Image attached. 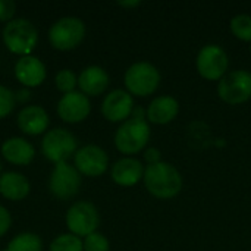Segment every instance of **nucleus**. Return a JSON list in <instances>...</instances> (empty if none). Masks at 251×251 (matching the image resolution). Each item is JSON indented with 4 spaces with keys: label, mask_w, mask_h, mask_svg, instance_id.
<instances>
[{
    "label": "nucleus",
    "mask_w": 251,
    "mask_h": 251,
    "mask_svg": "<svg viewBox=\"0 0 251 251\" xmlns=\"http://www.w3.org/2000/svg\"><path fill=\"white\" fill-rule=\"evenodd\" d=\"M143 181L147 191L159 200H171L176 197L184 185L181 172L166 162L149 165L144 171Z\"/></svg>",
    "instance_id": "f257e3e1"
},
{
    "label": "nucleus",
    "mask_w": 251,
    "mask_h": 251,
    "mask_svg": "<svg viewBox=\"0 0 251 251\" xmlns=\"http://www.w3.org/2000/svg\"><path fill=\"white\" fill-rule=\"evenodd\" d=\"M150 140V126L146 119L129 118L116 129L115 146L124 154H137L143 151Z\"/></svg>",
    "instance_id": "f03ea898"
},
{
    "label": "nucleus",
    "mask_w": 251,
    "mask_h": 251,
    "mask_svg": "<svg viewBox=\"0 0 251 251\" xmlns=\"http://www.w3.org/2000/svg\"><path fill=\"white\" fill-rule=\"evenodd\" d=\"M160 72L159 69L146 60H140L132 63L125 72V85L129 94L146 97L153 94L160 84Z\"/></svg>",
    "instance_id": "7ed1b4c3"
},
{
    "label": "nucleus",
    "mask_w": 251,
    "mask_h": 251,
    "mask_svg": "<svg viewBox=\"0 0 251 251\" xmlns=\"http://www.w3.org/2000/svg\"><path fill=\"white\" fill-rule=\"evenodd\" d=\"M37 40L38 32L34 24L24 18L12 19L3 29V41L6 47L16 54L28 56L35 47Z\"/></svg>",
    "instance_id": "20e7f679"
},
{
    "label": "nucleus",
    "mask_w": 251,
    "mask_h": 251,
    "mask_svg": "<svg viewBox=\"0 0 251 251\" xmlns=\"http://www.w3.org/2000/svg\"><path fill=\"white\" fill-rule=\"evenodd\" d=\"M218 94L231 106L249 101L251 99V72L246 69L226 72L218 84Z\"/></svg>",
    "instance_id": "39448f33"
},
{
    "label": "nucleus",
    "mask_w": 251,
    "mask_h": 251,
    "mask_svg": "<svg viewBox=\"0 0 251 251\" xmlns=\"http://www.w3.org/2000/svg\"><path fill=\"white\" fill-rule=\"evenodd\" d=\"M196 66L201 78L207 81H221L226 75L229 59L221 46L206 44L197 54Z\"/></svg>",
    "instance_id": "423d86ee"
},
{
    "label": "nucleus",
    "mask_w": 251,
    "mask_h": 251,
    "mask_svg": "<svg viewBox=\"0 0 251 251\" xmlns=\"http://www.w3.org/2000/svg\"><path fill=\"white\" fill-rule=\"evenodd\" d=\"M85 37V25L79 18L65 16L56 21L50 31L49 40L59 50H71L76 47Z\"/></svg>",
    "instance_id": "0eeeda50"
},
{
    "label": "nucleus",
    "mask_w": 251,
    "mask_h": 251,
    "mask_svg": "<svg viewBox=\"0 0 251 251\" xmlns=\"http://www.w3.org/2000/svg\"><path fill=\"white\" fill-rule=\"evenodd\" d=\"M100 216L93 203L78 201L72 204L66 213V225L76 237H88L99 228Z\"/></svg>",
    "instance_id": "6e6552de"
},
{
    "label": "nucleus",
    "mask_w": 251,
    "mask_h": 251,
    "mask_svg": "<svg viewBox=\"0 0 251 251\" xmlns=\"http://www.w3.org/2000/svg\"><path fill=\"white\" fill-rule=\"evenodd\" d=\"M41 150L49 160L60 163L76 151V138L63 128H54L44 135Z\"/></svg>",
    "instance_id": "1a4fd4ad"
},
{
    "label": "nucleus",
    "mask_w": 251,
    "mask_h": 251,
    "mask_svg": "<svg viewBox=\"0 0 251 251\" xmlns=\"http://www.w3.org/2000/svg\"><path fill=\"white\" fill-rule=\"evenodd\" d=\"M50 191L60 200H68L74 197L81 187V175L76 168L68 165L66 162L56 163L50 181Z\"/></svg>",
    "instance_id": "9d476101"
},
{
    "label": "nucleus",
    "mask_w": 251,
    "mask_h": 251,
    "mask_svg": "<svg viewBox=\"0 0 251 251\" xmlns=\"http://www.w3.org/2000/svg\"><path fill=\"white\" fill-rule=\"evenodd\" d=\"M75 165L78 172L87 176H100L106 172L109 157L99 146H85L75 153Z\"/></svg>",
    "instance_id": "9b49d317"
},
{
    "label": "nucleus",
    "mask_w": 251,
    "mask_h": 251,
    "mask_svg": "<svg viewBox=\"0 0 251 251\" xmlns=\"http://www.w3.org/2000/svg\"><path fill=\"white\" fill-rule=\"evenodd\" d=\"M91 110L88 97L82 91H71L63 94L57 103V115L69 124L84 121Z\"/></svg>",
    "instance_id": "f8f14e48"
},
{
    "label": "nucleus",
    "mask_w": 251,
    "mask_h": 251,
    "mask_svg": "<svg viewBox=\"0 0 251 251\" xmlns=\"http://www.w3.org/2000/svg\"><path fill=\"white\" fill-rule=\"evenodd\" d=\"M134 107L132 96L128 91L113 90L104 97L101 103V113L110 122H125L132 115Z\"/></svg>",
    "instance_id": "ddd939ff"
},
{
    "label": "nucleus",
    "mask_w": 251,
    "mask_h": 251,
    "mask_svg": "<svg viewBox=\"0 0 251 251\" xmlns=\"http://www.w3.org/2000/svg\"><path fill=\"white\" fill-rule=\"evenodd\" d=\"M144 171L138 159L124 157L112 166V179L121 187H132L144 178Z\"/></svg>",
    "instance_id": "4468645a"
},
{
    "label": "nucleus",
    "mask_w": 251,
    "mask_h": 251,
    "mask_svg": "<svg viewBox=\"0 0 251 251\" xmlns=\"http://www.w3.org/2000/svg\"><path fill=\"white\" fill-rule=\"evenodd\" d=\"M15 75L26 87H37L46 78V66L35 56H22L15 65Z\"/></svg>",
    "instance_id": "2eb2a0df"
},
{
    "label": "nucleus",
    "mask_w": 251,
    "mask_h": 251,
    "mask_svg": "<svg viewBox=\"0 0 251 251\" xmlns=\"http://www.w3.org/2000/svg\"><path fill=\"white\" fill-rule=\"evenodd\" d=\"M179 113V103L172 96L156 97L147 107V119L157 125L172 122Z\"/></svg>",
    "instance_id": "dca6fc26"
},
{
    "label": "nucleus",
    "mask_w": 251,
    "mask_h": 251,
    "mask_svg": "<svg viewBox=\"0 0 251 251\" xmlns=\"http://www.w3.org/2000/svg\"><path fill=\"white\" fill-rule=\"evenodd\" d=\"M78 85L85 96H99L107 88L109 75L101 66L91 65L79 74Z\"/></svg>",
    "instance_id": "f3484780"
},
{
    "label": "nucleus",
    "mask_w": 251,
    "mask_h": 251,
    "mask_svg": "<svg viewBox=\"0 0 251 251\" xmlns=\"http://www.w3.org/2000/svg\"><path fill=\"white\" fill-rule=\"evenodd\" d=\"M18 125L25 134L37 135L49 126V115L41 106H26L18 115Z\"/></svg>",
    "instance_id": "a211bd4d"
},
{
    "label": "nucleus",
    "mask_w": 251,
    "mask_h": 251,
    "mask_svg": "<svg viewBox=\"0 0 251 251\" xmlns=\"http://www.w3.org/2000/svg\"><path fill=\"white\" fill-rule=\"evenodd\" d=\"M1 154L4 159L13 165H28L32 162L35 151L31 143L21 137H13L9 138L3 143L1 146Z\"/></svg>",
    "instance_id": "6ab92c4d"
},
{
    "label": "nucleus",
    "mask_w": 251,
    "mask_h": 251,
    "mask_svg": "<svg viewBox=\"0 0 251 251\" xmlns=\"http://www.w3.org/2000/svg\"><path fill=\"white\" fill-rule=\"evenodd\" d=\"M29 193L28 179L18 172H6L0 176V194L9 200H22Z\"/></svg>",
    "instance_id": "aec40b11"
},
{
    "label": "nucleus",
    "mask_w": 251,
    "mask_h": 251,
    "mask_svg": "<svg viewBox=\"0 0 251 251\" xmlns=\"http://www.w3.org/2000/svg\"><path fill=\"white\" fill-rule=\"evenodd\" d=\"M6 251H43V243L38 235L22 232L9 243Z\"/></svg>",
    "instance_id": "412c9836"
},
{
    "label": "nucleus",
    "mask_w": 251,
    "mask_h": 251,
    "mask_svg": "<svg viewBox=\"0 0 251 251\" xmlns=\"http://www.w3.org/2000/svg\"><path fill=\"white\" fill-rule=\"evenodd\" d=\"M231 32L241 41L251 43V16L247 13L235 15L229 22Z\"/></svg>",
    "instance_id": "4be33fe9"
},
{
    "label": "nucleus",
    "mask_w": 251,
    "mask_h": 251,
    "mask_svg": "<svg viewBox=\"0 0 251 251\" xmlns=\"http://www.w3.org/2000/svg\"><path fill=\"white\" fill-rule=\"evenodd\" d=\"M50 251H84V243L74 234H63L53 240Z\"/></svg>",
    "instance_id": "5701e85b"
},
{
    "label": "nucleus",
    "mask_w": 251,
    "mask_h": 251,
    "mask_svg": "<svg viewBox=\"0 0 251 251\" xmlns=\"http://www.w3.org/2000/svg\"><path fill=\"white\" fill-rule=\"evenodd\" d=\"M76 84H78V79H76L75 74L71 69H62L60 72H57V75H56V87L62 93L66 94V93L74 91Z\"/></svg>",
    "instance_id": "b1692460"
},
{
    "label": "nucleus",
    "mask_w": 251,
    "mask_h": 251,
    "mask_svg": "<svg viewBox=\"0 0 251 251\" xmlns=\"http://www.w3.org/2000/svg\"><path fill=\"white\" fill-rule=\"evenodd\" d=\"M110 246L107 238L100 232H93L84 240V251H109Z\"/></svg>",
    "instance_id": "393cba45"
},
{
    "label": "nucleus",
    "mask_w": 251,
    "mask_h": 251,
    "mask_svg": "<svg viewBox=\"0 0 251 251\" xmlns=\"http://www.w3.org/2000/svg\"><path fill=\"white\" fill-rule=\"evenodd\" d=\"M15 94L7 88L0 85V118L7 116L15 107Z\"/></svg>",
    "instance_id": "a878e982"
},
{
    "label": "nucleus",
    "mask_w": 251,
    "mask_h": 251,
    "mask_svg": "<svg viewBox=\"0 0 251 251\" xmlns=\"http://www.w3.org/2000/svg\"><path fill=\"white\" fill-rule=\"evenodd\" d=\"M15 1L12 0H0V21H9L15 13Z\"/></svg>",
    "instance_id": "bb28decb"
},
{
    "label": "nucleus",
    "mask_w": 251,
    "mask_h": 251,
    "mask_svg": "<svg viewBox=\"0 0 251 251\" xmlns=\"http://www.w3.org/2000/svg\"><path fill=\"white\" fill-rule=\"evenodd\" d=\"M10 224H12L10 213L7 212V209H6V207L0 206V237H3V235L9 231Z\"/></svg>",
    "instance_id": "cd10ccee"
},
{
    "label": "nucleus",
    "mask_w": 251,
    "mask_h": 251,
    "mask_svg": "<svg viewBox=\"0 0 251 251\" xmlns=\"http://www.w3.org/2000/svg\"><path fill=\"white\" fill-rule=\"evenodd\" d=\"M144 159L149 165H156V163L162 162L160 160V151L157 149H147L144 151Z\"/></svg>",
    "instance_id": "c85d7f7f"
},
{
    "label": "nucleus",
    "mask_w": 251,
    "mask_h": 251,
    "mask_svg": "<svg viewBox=\"0 0 251 251\" xmlns=\"http://www.w3.org/2000/svg\"><path fill=\"white\" fill-rule=\"evenodd\" d=\"M15 99L19 100V101H26L29 99V91L28 90H19L16 94H15Z\"/></svg>",
    "instance_id": "c756f323"
},
{
    "label": "nucleus",
    "mask_w": 251,
    "mask_h": 251,
    "mask_svg": "<svg viewBox=\"0 0 251 251\" xmlns=\"http://www.w3.org/2000/svg\"><path fill=\"white\" fill-rule=\"evenodd\" d=\"M118 4L122 7H137L141 4V1L140 0H128V1H118Z\"/></svg>",
    "instance_id": "7c9ffc66"
},
{
    "label": "nucleus",
    "mask_w": 251,
    "mask_h": 251,
    "mask_svg": "<svg viewBox=\"0 0 251 251\" xmlns=\"http://www.w3.org/2000/svg\"><path fill=\"white\" fill-rule=\"evenodd\" d=\"M0 169H1V163H0Z\"/></svg>",
    "instance_id": "2f4dec72"
},
{
    "label": "nucleus",
    "mask_w": 251,
    "mask_h": 251,
    "mask_svg": "<svg viewBox=\"0 0 251 251\" xmlns=\"http://www.w3.org/2000/svg\"><path fill=\"white\" fill-rule=\"evenodd\" d=\"M250 50H251V47H250Z\"/></svg>",
    "instance_id": "473e14b6"
}]
</instances>
